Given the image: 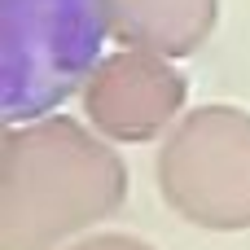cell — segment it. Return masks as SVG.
I'll list each match as a JSON object with an SVG mask.
<instances>
[{
	"instance_id": "obj_5",
	"label": "cell",
	"mask_w": 250,
	"mask_h": 250,
	"mask_svg": "<svg viewBox=\"0 0 250 250\" xmlns=\"http://www.w3.org/2000/svg\"><path fill=\"white\" fill-rule=\"evenodd\" d=\"M114 40L154 57H189L207 44L220 0H101Z\"/></svg>"
},
{
	"instance_id": "obj_4",
	"label": "cell",
	"mask_w": 250,
	"mask_h": 250,
	"mask_svg": "<svg viewBox=\"0 0 250 250\" xmlns=\"http://www.w3.org/2000/svg\"><path fill=\"white\" fill-rule=\"evenodd\" d=\"M185 105V79L167 57L123 48L105 57L83 83L88 123L105 141H154Z\"/></svg>"
},
{
	"instance_id": "obj_1",
	"label": "cell",
	"mask_w": 250,
	"mask_h": 250,
	"mask_svg": "<svg viewBox=\"0 0 250 250\" xmlns=\"http://www.w3.org/2000/svg\"><path fill=\"white\" fill-rule=\"evenodd\" d=\"M127 198L119 154L75 119L9 127L0 167V250H57Z\"/></svg>"
},
{
	"instance_id": "obj_3",
	"label": "cell",
	"mask_w": 250,
	"mask_h": 250,
	"mask_svg": "<svg viewBox=\"0 0 250 250\" xmlns=\"http://www.w3.org/2000/svg\"><path fill=\"white\" fill-rule=\"evenodd\" d=\"M163 198L202 229H250V114L237 105L189 110L158 154Z\"/></svg>"
},
{
	"instance_id": "obj_6",
	"label": "cell",
	"mask_w": 250,
	"mask_h": 250,
	"mask_svg": "<svg viewBox=\"0 0 250 250\" xmlns=\"http://www.w3.org/2000/svg\"><path fill=\"white\" fill-rule=\"evenodd\" d=\"M70 250H149V246L136 242V237H123V233H101V237H83V242H75Z\"/></svg>"
},
{
	"instance_id": "obj_2",
	"label": "cell",
	"mask_w": 250,
	"mask_h": 250,
	"mask_svg": "<svg viewBox=\"0 0 250 250\" xmlns=\"http://www.w3.org/2000/svg\"><path fill=\"white\" fill-rule=\"evenodd\" d=\"M110 18L101 0H4V119H48L101 66Z\"/></svg>"
}]
</instances>
